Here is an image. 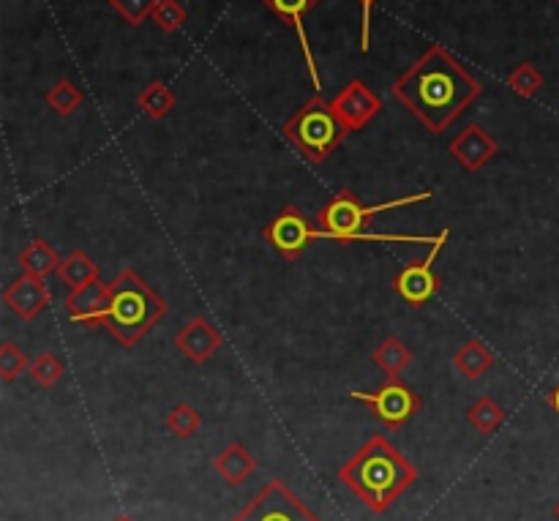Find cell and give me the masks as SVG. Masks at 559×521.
I'll return each instance as SVG.
<instances>
[{
    "instance_id": "6da1fadb",
    "label": "cell",
    "mask_w": 559,
    "mask_h": 521,
    "mask_svg": "<svg viewBox=\"0 0 559 521\" xmlns=\"http://www.w3.org/2000/svg\"><path fill=\"white\" fill-rule=\"evenodd\" d=\"M390 93L404 104V110L415 115V121L423 129L440 137L442 131H448L459 121V115H464L480 99L483 85L442 44H431L390 85Z\"/></svg>"
},
{
    "instance_id": "7a4b0ae2",
    "label": "cell",
    "mask_w": 559,
    "mask_h": 521,
    "mask_svg": "<svg viewBox=\"0 0 559 521\" xmlns=\"http://www.w3.org/2000/svg\"><path fill=\"white\" fill-rule=\"evenodd\" d=\"M339 481L371 513H385L418 481V470L385 437L374 434L360 445V451L352 459L341 464Z\"/></svg>"
},
{
    "instance_id": "3957f363",
    "label": "cell",
    "mask_w": 559,
    "mask_h": 521,
    "mask_svg": "<svg viewBox=\"0 0 559 521\" xmlns=\"http://www.w3.org/2000/svg\"><path fill=\"white\" fill-rule=\"evenodd\" d=\"M434 194L431 191H418V194H407L399 200L380 202V205H363L358 200V194L350 189L336 191L328 200V205H322L317 213V227L325 235V241L333 243H360V241H374V243H440V235H404V232H366L369 221L374 216H380L385 211H396V208H407V205H418V202H429Z\"/></svg>"
},
{
    "instance_id": "277c9868",
    "label": "cell",
    "mask_w": 559,
    "mask_h": 521,
    "mask_svg": "<svg viewBox=\"0 0 559 521\" xmlns=\"http://www.w3.org/2000/svg\"><path fill=\"white\" fill-rule=\"evenodd\" d=\"M167 317V301L140 273L123 268L110 284V303L99 317V328H107L123 347H137L161 320Z\"/></svg>"
},
{
    "instance_id": "5b68a950",
    "label": "cell",
    "mask_w": 559,
    "mask_h": 521,
    "mask_svg": "<svg viewBox=\"0 0 559 521\" xmlns=\"http://www.w3.org/2000/svg\"><path fill=\"white\" fill-rule=\"evenodd\" d=\"M281 131L309 164H322L350 134L333 115L330 101H325L322 96L306 101L290 121L284 123Z\"/></svg>"
},
{
    "instance_id": "8992f818",
    "label": "cell",
    "mask_w": 559,
    "mask_h": 521,
    "mask_svg": "<svg viewBox=\"0 0 559 521\" xmlns=\"http://www.w3.org/2000/svg\"><path fill=\"white\" fill-rule=\"evenodd\" d=\"M232 521H322L317 513L306 508V502H300L284 486V481H270L262 486V491L254 494V500L240 508Z\"/></svg>"
},
{
    "instance_id": "52a82bcc",
    "label": "cell",
    "mask_w": 559,
    "mask_h": 521,
    "mask_svg": "<svg viewBox=\"0 0 559 521\" xmlns=\"http://www.w3.org/2000/svg\"><path fill=\"white\" fill-rule=\"evenodd\" d=\"M262 238L279 251L284 260H298L311 243L325 241L320 227H314L298 205H287L276 219H270L262 230Z\"/></svg>"
},
{
    "instance_id": "ba28073f",
    "label": "cell",
    "mask_w": 559,
    "mask_h": 521,
    "mask_svg": "<svg viewBox=\"0 0 559 521\" xmlns=\"http://www.w3.org/2000/svg\"><path fill=\"white\" fill-rule=\"evenodd\" d=\"M350 396L355 401H363L366 407H371V412H374L390 431H399L401 426L410 421V418H415L420 410V396L412 391L407 382L401 380H388L374 393L350 391Z\"/></svg>"
},
{
    "instance_id": "9c48e42d",
    "label": "cell",
    "mask_w": 559,
    "mask_h": 521,
    "mask_svg": "<svg viewBox=\"0 0 559 521\" xmlns=\"http://www.w3.org/2000/svg\"><path fill=\"white\" fill-rule=\"evenodd\" d=\"M450 238V230H442V241L437 246H431V251L418 262H410V265H404L399 273H396V279H393V290L399 292L404 301L420 309V306H426V303L437 295L440 290V276L434 273V262L440 257L442 246L445 241Z\"/></svg>"
},
{
    "instance_id": "30bf717a",
    "label": "cell",
    "mask_w": 559,
    "mask_h": 521,
    "mask_svg": "<svg viewBox=\"0 0 559 521\" xmlns=\"http://www.w3.org/2000/svg\"><path fill=\"white\" fill-rule=\"evenodd\" d=\"M330 110L339 118L341 126L352 134V131L366 129L380 115L382 99L363 80H350L330 99Z\"/></svg>"
},
{
    "instance_id": "8fae6325",
    "label": "cell",
    "mask_w": 559,
    "mask_h": 521,
    "mask_svg": "<svg viewBox=\"0 0 559 521\" xmlns=\"http://www.w3.org/2000/svg\"><path fill=\"white\" fill-rule=\"evenodd\" d=\"M3 303L9 306L14 317H20L22 322H33L41 311L52 303V292L50 287L44 284V279L30 276V273H22L20 279L6 284Z\"/></svg>"
},
{
    "instance_id": "7c38bea8",
    "label": "cell",
    "mask_w": 559,
    "mask_h": 521,
    "mask_svg": "<svg viewBox=\"0 0 559 521\" xmlns=\"http://www.w3.org/2000/svg\"><path fill=\"white\" fill-rule=\"evenodd\" d=\"M497 153H500L497 140H494L483 126H478V123L464 126V129L450 140V156L459 161L467 172H480Z\"/></svg>"
},
{
    "instance_id": "4fadbf2b",
    "label": "cell",
    "mask_w": 559,
    "mask_h": 521,
    "mask_svg": "<svg viewBox=\"0 0 559 521\" xmlns=\"http://www.w3.org/2000/svg\"><path fill=\"white\" fill-rule=\"evenodd\" d=\"M279 20H284L287 25L295 28L300 41V50H303V58H306V69H309L311 85L314 91H320V71H317V61H314V52H311L309 36H306V28H303V14H309L311 9L320 6V0H262Z\"/></svg>"
},
{
    "instance_id": "5bb4252c",
    "label": "cell",
    "mask_w": 559,
    "mask_h": 521,
    "mask_svg": "<svg viewBox=\"0 0 559 521\" xmlns=\"http://www.w3.org/2000/svg\"><path fill=\"white\" fill-rule=\"evenodd\" d=\"M221 333L210 325L205 317H194L178 333H175V347H178L191 363H208L221 347Z\"/></svg>"
},
{
    "instance_id": "9a60e30c",
    "label": "cell",
    "mask_w": 559,
    "mask_h": 521,
    "mask_svg": "<svg viewBox=\"0 0 559 521\" xmlns=\"http://www.w3.org/2000/svg\"><path fill=\"white\" fill-rule=\"evenodd\" d=\"M110 303V284L104 281H93L85 284L80 290H71L66 298V311H69L71 322H80L88 328H99V317Z\"/></svg>"
},
{
    "instance_id": "2e32d148",
    "label": "cell",
    "mask_w": 559,
    "mask_h": 521,
    "mask_svg": "<svg viewBox=\"0 0 559 521\" xmlns=\"http://www.w3.org/2000/svg\"><path fill=\"white\" fill-rule=\"evenodd\" d=\"M213 470L219 472L221 481H227L230 486H238V483L249 481L251 472L257 470V459H254L240 442H230V445L213 459Z\"/></svg>"
},
{
    "instance_id": "e0dca14e",
    "label": "cell",
    "mask_w": 559,
    "mask_h": 521,
    "mask_svg": "<svg viewBox=\"0 0 559 521\" xmlns=\"http://www.w3.org/2000/svg\"><path fill=\"white\" fill-rule=\"evenodd\" d=\"M494 363H497L494 352L478 339L464 341L456 350V355H453V369L459 371L461 377H467V380H480L486 371H491Z\"/></svg>"
},
{
    "instance_id": "ac0fdd59",
    "label": "cell",
    "mask_w": 559,
    "mask_h": 521,
    "mask_svg": "<svg viewBox=\"0 0 559 521\" xmlns=\"http://www.w3.org/2000/svg\"><path fill=\"white\" fill-rule=\"evenodd\" d=\"M60 262H63V257H58V251L52 249L44 238H33L20 254L22 273L39 276V279H47L50 273H58Z\"/></svg>"
},
{
    "instance_id": "d6986e66",
    "label": "cell",
    "mask_w": 559,
    "mask_h": 521,
    "mask_svg": "<svg viewBox=\"0 0 559 521\" xmlns=\"http://www.w3.org/2000/svg\"><path fill=\"white\" fill-rule=\"evenodd\" d=\"M58 279L69 287V290H80L85 284L99 281V265L90 260L82 249H74L69 257H63L58 268Z\"/></svg>"
},
{
    "instance_id": "ffe728a7",
    "label": "cell",
    "mask_w": 559,
    "mask_h": 521,
    "mask_svg": "<svg viewBox=\"0 0 559 521\" xmlns=\"http://www.w3.org/2000/svg\"><path fill=\"white\" fill-rule=\"evenodd\" d=\"M371 361L377 363V366L388 374V380H399L401 371L410 369L412 352L404 341L396 339V336H388L377 350L371 352Z\"/></svg>"
},
{
    "instance_id": "44dd1931",
    "label": "cell",
    "mask_w": 559,
    "mask_h": 521,
    "mask_svg": "<svg viewBox=\"0 0 559 521\" xmlns=\"http://www.w3.org/2000/svg\"><path fill=\"white\" fill-rule=\"evenodd\" d=\"M175 104H178L175 93L161 80H153L150 85H145L140 96H137V107H140L148 118H153V121L167 118V115L175 110Z\"/></svg>"
},
{
    "instance_id": "7402d4cb",
    "label": "cell",
    "mask_w": 559,
    "mask_h": 521,
    "mask_svg": "<svg viewBox=\"0 0 559 521\" xmlns=\"http://www.w3.org/2000/svg\"><path fill=\"white\" fill-rule=\"evenodd\" d=\"M467 421L480 434H494L505 423V410L491 396H480L470 410H467Z\"/></svg>"
},
{
    "instance_id": "603a6c76",
    "label": "cell",
    "mask_w": 559,
    "mask_h": 521,
    "mask_svg": "<svg viewBox=\"0 0 559 521\" xmlns=\"http://www.w3.org/2000/svg\"><path fill=\"white\" fill-rule=\"evenodd\" d=\"M47 104H50L58 115L69 118V115H74V112L82 107V91L74 82L58 80L50 91H47Z\"/></svg>"
},
{
    "instance_id": "cb8c5ba5",
    "label": "cell",
    "mask_w": 559,
    "mask_h": 521,
    "mask_svg": "<svg viewBox=\"0 0 559 521\" xmlns=\"http://www.w3.org/2000/svg\"><path fill=\"white\" fill-rule=\"evenodd\" d=\"M63 363L58 361V355L55 352H41V355H36L33 361H30V380L36 382L39 388H55L60 382V377H63Z\"/></svg>"
},
{
    "instance_id": "d4e9b609",
    "label": "cell",
    "mask_w": 559,
    "mask_h": 521,
    "mask_svg": "<svg viewBox=\"0 0 559 521\" xmlns=\"http://www.w3.org/2000/svg\"><path fill=\"white\" fill-rule=\"evenodd\" d=\"M202 426V415L191 404H175L170 412H167V429L180 437V440H189L191 434H197V429Z\"/></svg>"
},
{
    "instance_id": "484cf974",
    "label": "cell",
    "mask_w": 559,
    "mask_h": 521,
    "mask_svg": "<svg viewBox=\"0 0 559 521\" xmlns=\"http://www.w3.org/2000/svg\"><path fill=\"white\" fill-rule=\"evenodd\" d=\"M508 88L521 99H532L535 93L543 88V74H540L532 63H519L516 69L508 74Z\"/></svg>"
},
{
    "instance_id": "4316f807",
    "label": "cell",
    "mask_w": 559,
    "mask_h": 521,
    "mask_svg": "<svg viewBox=\"0 0 559 521\" xmlns=\"http://www.w3.org/2000/svg\"><path fill=\"white\" fill-rule=\"evenodd\" d=\"M28 369V355H25L14 341H3V344H0V380L14 382L17 377H22V371Z\"/></svg>"
},
{
    "instance_id": "83f0119b",
    "label": "cell",
    "mask_w": 559,
    "mask_h": 521,
    "mask_svg": "<svg viewBox=\"0 0 559 521\" xmlns=\"http://www.w3.org/2000/svg\"><path fill=\"white\" fill-rule=\"evenodd\" d=\"M189 20V11L180 6L178 0H159V6L153 9V22L159 25L161 31L175 33L183 28V22Z\"/></svg>"
},
{
    "instance_id": "f1b7e54d",
    "label": "cell",
    "mask_w": 559,
    "mask_h": 521,
    "mask_svg": "<svg viewBox=\"0 0 559 521\" xmlns=\"http://www.w3.org/2000/svg\"><path fill=\"white\" fill-rule=\"evenodd\" d=\"M110 6L118 11L129 25H142V22L153 17V9L159 6V0H110Z\"/></svg>"
},
{
    "instance_id": "f546056e",
    "label": "cell",
    "mask_w": 559,
    "mask_h": 521,
    "mask_svg": "<svg viewBox=\"0 0 559 521\" xmlns=\"http://www.w3.org/2000/svg\"><path fill=\"white\" fill-rule=\"evenodd\" d=\"M377 0H360L363 6V22H360V52H369V41H371V6Z\"/></svg>"
},
{
    "instance_id": "4dcf8cb0",
    "label": "cell",
    "mask_w": 559,
    "mask_h": 521,
    "mask_svg": "<svg viewBox=\"0 0 559 521\" xmlns=\"http://www.w3.org/2000/svg\"><path fill=\"white\" fill-rule=\"evenodd\" d=\"M546 401H549L551 410H554L559 415V385H557V388H554V391L549 393V396H546Z\"/></svg>"
},
{
    "instance_id": "1f68e13d",
    "label": "cell",
    "mask_w": 559,
    "mask_h": 521,
    "mask_svg": "<svg viewBox=\"0 0 559 521\" xmlns=\"http://www.w3.org/2000/svg\"><path fill=\"white\" fill-rule=\"evenodd\" d=\"M112 521H134L131 516H118V519H112Z\"/></svg>"
},
{
    "instance_id": "d6a6232c",
    "label": "cell",
    "mask_w": 559,
    "mask_h": 521,
    "mask_svg": "<svg viewBox=\"0 0 559 521\" xmlns=\"http://www.w3.org/2000/svg\"><path fill=\"white\" fill-rule=\"evenodd\" d=\"M557 519H559V505H557Z\"/></svg>"
}]
</instances>
